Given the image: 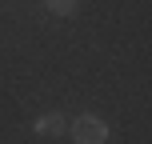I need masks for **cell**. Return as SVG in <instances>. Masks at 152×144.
Segmentation results:
<instances>
[{
  "label": "cell",
  "mask_w": 152,
  "mask_h": 144,
  "mask_svg": "<svg viewBox=\"0 0 152 144\" xmlns=\"http://www.w3.org/2000/svg\"><path fill=\"white\" fill-rule=\"evenodd\" d=\"M36 136H64V116L60 112H48V116H40L36 120Z\"/></svg>",
  "instance_id": "cell-2"
},
{
  "label": "cell",
  "mask_w": 152,
  "mask_h": 144,
  "mask_svg": "<svg viewBox=\"0 0 152 144\" xmlns=\"http://www.w3.org/2000/svg\"><path fill=\"white\" fill-rule=\"evenodd\" d=\"M68 136H72L76 144H104V140H108V124L100 120V116L84 112V116H76V120L68 124Z\"/></svg>",
  "instance_id": "cell-1"
},
{
  "label": "cell",
  "mask_w": 152,
  "mask_h": 144,
  "mask_svg": "<svg viewBox=\"0 0 152 144\" xmlns=\"http://www.w3.org/2000/svg\"><path fill=\"white\" fill-rule=\"evenodd\" d=\"M76 4H80V0H44V8H48L52 16H72Z\"/></svg>",
  "instance_id": "cell-3"
}]
</instances>
